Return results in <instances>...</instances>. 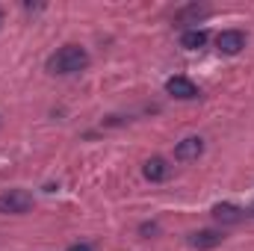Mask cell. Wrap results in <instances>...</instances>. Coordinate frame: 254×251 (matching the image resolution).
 Instances as JSON below:
<instances>
[{
    "label": "cell",
    "instance_id": "obj_2",
    "mask_svg": "<svg viewBox=\"0 0 254 251\" xmlns=\"http://www.w3.org/2000/svg\"><path fill=\"white\" fill-rule=\"evenodd\" d=\"M33 207V195L27 189H6L0 195V213L6 216H24Z\"/></svg>",
    "mask_w": 254,
    "mask_h": 251
},
{
    "label": "cell",
    "instance_id": "obj_13",
    "mask_svg": "<svg viewBox=\"0 0 254 251\" xmlns=\"http://www.w3.org/2000/svg\"><path fill=\"white\" fill-rule=\"evenodd\" d=\"M0 24H3V9H0Z\"/></svg>",
    "mask_w": 254,
    "mask_h": 251
},
{
    "label": "cell",
    "instance_id": "obj_9",
    "mask_svg": "<svg viewBox=\"0 0 254 251\" xmlns=\"http://www.w3.org/2000/svg\"><path fill=\"white\" fill-rule=\"evenodd\" d=\"M204 45H207V30L192 27V30H187V33L181 36V48H187V51H198V48H204Z\"/></svg>",
    "mask_w": 254,
    "mask_h": 251
},
{
    "label": "cell",
    "instance_id": "obj_11",
    "mask_svg": "<svg viewBox=\"0 0 254 251\" xmlns=\"http://www.w3.org/2000/svg\"><path fill=\"white\" fill-rule=\"evenodd\" d=\"M68 251H95L89 243H74V246H68Z\"/></svg>",
    "mask_w": 254,
    "mask_h": 251
},
{
    "label": "cell",
    "instance_id": "obj_7",
    "mask_svg": "<svg viewBox=\"0 0 254 251\" xmlns=\"http://www.w3.org/2000/svg\"><path fill=\"white\" fill-rule=\"evenodd\" d=\"M243 216H246V210H240L237 204H231V201H225V204H216L213 207V219L219 222V225H240L243 222Z\"/></svg>",
    "mask_w": 254,
    "mask_h": 251
},
{
    "label": "cell",
    "instance_id": "obj_1",
    "mask_svg": "<svg viewBox=\"0 0 254 251\" xmlns=\"http://www.w3.org/2000/svg\"><path fill=\"white\" fill-rule=\"evenodd\" d=\"M86 65H89L86 48H80V45H65L57 54L48 57V65H45V68H48L51 74H57V77H68V74L86 71Z\"/></svg>",
    "mask_w": 254,
    "mask_h": 251
},
{
    "label": "cell",
    "instance_id": "obj_5",
    "mask_svg": "<svg viewBox=\"0 0 254 251\" xmlns=\"http://www.w3.org/2000/svg\"><path fill=\"white\" fill-rule=\"evenodd\" d=\"M204 154V139L201 136H187L184 142H178V148H175V160H181V163H192V160H198Z\"/></svg>",
    "mask_w": 254,
    "mask_h": 251
},
{
    "label": "cell",
    "instance_id": "obj_8",
    "mask_svg": "<svg viewBox=\"0 0 254 251\" xmlns=\"http://www.w3.org/2000/svg\"><path fill=\"white\" fill-rule=\"evenodd\" d=\"M142 175H145L151 184H160V181H166V178H169V163H166L163 157H151V160L145 163Z\"/></svg>",
    "mask_w": 254,
    "mask_h": 251
},
{
    "label": "cell",
    "instance_id": "obj_6",
    "mask_svg": "<svg viewBox=\"0 0 254 251\" xmlns=\"http://www.w3.org/2000/svg\"><path fill=\"white\" fill-rule=\"evenodd\" d=\"M222 240H225L222 231H210V228H207V231H195V234H190L187 243H190L192 249H198V251H210V249H219Z\"/></svg>",
    "mask_w": 254,
    "mask_h": 251
},
{
    "label": "cell",
    "instance_id": "obj_12",
    "mask_svg": "<svg viewBox=\"0 0 254 251\" xmlns=\"http://www.w3.org/2000/svg\"><path fill=\"white\" fill-rule=\"evenodd\" d=\"M139 231H142V234H157V225H154V222H151V225H148V222H145V225H142V228H139Z\"/></svg>",
    "mask_w": 254,
    "mask_h": 251
},
{
    "label": "cell",
    "instance_id": "obj_10",
    "mask_svg": "<svg viewBox=\"0 0 254 251\" xmlns=\"http://www.w3.org/2000/svg\"><path fill=\"white\" fill-rule=\"evenodd\" d=\"M204 15H210V9L207 6H187V9H181L178 12V18L184 21V18H204Z\"/></svg>",
    "mask_w": 254,
    "mask_h": 251
},
{
    "label": "cell",
    "instance_id": "obj_3",
    "mask_svg": "<svg viewBox=\"0 0 254 251\" xmlns=\"http://www.w3.org/2000/svg\"><path fill=\"white\" fill-rule=\"evenodd\" d=\"M166 92L172 95V98H178V101H195L201 92H198V86L192 83L190 77H184V74H175V77H169L166 80Z\"/></svg>",
    "mask_w": 254,
    "mask_h": 251
},
{
    "label": "cell",
    "instance_id": "obj_4",
    "mask_svg": "<svg viewBox=\"0 0 254 251\" xmlns=\"http://www.w3.org/2000/svg\"><path fill=\"white\" fill-rule=\"evenodd\" d=\"M246 33L243 30H222L219 36H216V48L225 54V57H237L243 48H246Z\"/></svg>",
    "mask_w": 254,
    "mask_h": 251
}]
</instances>
